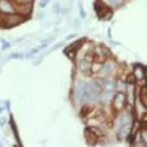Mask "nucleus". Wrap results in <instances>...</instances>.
<instances>
[{
  "mask_svg": "<svg viewBox=\"0 0 147 147\" xmlns=\"http://www.w3.org/2000/svg\"><path fill=\"white\" fill-rule=\"evenodd\" d=\"M102 94V88L97 82H84V100L96 103Z\"/></svg>",
  "mask_w": 147,
  "mask_h": 147,
  "instance_id": "nucleus-1",
  "label": "nucleus"
},
{
  "mask_svg": "<svg viewBox=\"0 0 147 147\" xmlns=\"http://www.w3.org/2000/svg\"><path fill=\"white\" fill-rule=\"evenodd\" d=\"M132 125V119L129 116V113L127 115H122L119 119H118V124H116V132L118 136L121 137V140H124L127 136H128V131Z\"/></svg>",
  "mask_w": 147,
  "mask_h": 147,
  "instance_id": "nucleus-2",
  "label": "nucleus"
},
{
  "mask_svg": "<svg viewBox=\"0 0 147 147\" xmlns=\"http://www.w3.org/2000/svg\"><path fill=\"white\" fill-rule=\"evenodd\" d=\"M125 102H127V96H125L124 91H118V93L113 94V106H115V109H122L124 105H125Z\"/></svg>",
  "mask_w": 147,
  "mask_h": 147,
  "instance_id": "nucleus-3",
  "label": "nucleus"
},
{
  "mask_svg": "<svg viewBox=\"0 0 147 147\" xmlns=\"http://www.w3.org/2000/svg\"><path fill=\"white\" fill-rule=\"evenodd\" d=\"M0 12L5 15H10V13H15V9L9 0H0Z\"/></svg>",
  "mask_w": 147,
  "mask_h": 147,
  "instance_id": "nucleus-4",
  "label": "nucleus"
},
{
  "mask_svg": "<svg viewBox=\"0 0 147 147\" xmlns=\"http://www.w3.org/2000/svg\"><path fill=\"white\" fill-rule=\"evenodd\" d=\"M134 78H137L138 81H144L146 71H144L143 65H136V66H134Z\"/></svg>",
  "mask_w": 147,
  "mask_h": 147,
  "instance_id": "nucleus-5",
  "label": "nucleus"
},
{
  "mask_svg": "<svg viewBox=\"0 0 147 147\" xmlns=\"http://www.w3.org/2000/svg\"><path fill=\"white\" fill-rule=\"evenodd\" d=\"M75 96L80 102H84V82H80L75 88Z\"/></svg>",
  "mask_w": 147,
  "mask_h": 147,
  "instance_id": "nucleus-6",
  "label": "nucleus"
},
{
  "mask_svg": "<svg viewBox=\"0 0 147 147\" xmlns=\"http://www.w3.org/2000/svg\"><path fill=\"white\" fill-rule=\"evenodd\" d=\"M113 63L112 62H106L105 65H103V69H102V75L103 77H107L109 75V74H112L113 72Z\"/></svg>",
  "mask_w": 147,
  "mask_h": 147,
  "instance_id": "nucleus-7",
  "label": "nucleus"
},
{
  "mask_svg": "<svg viewBox=\"0 0 147 147\" xmlns=\"http://www.w3.org/2000/svg\"><path fill=\"white\" fill-rule=\"evenodd\" d=\"M141 96H138L137 99L140 100V103L143 105V107H147V90H146V87H143L141 88V93H140Z\"/></svg>",
  "mask_w": 147,
  "mask_h": 147,
  "instance_id": "nucleus-8",
  "label": "nucleus"
},
{
  "mask_svg": "<svg viewBox=\"0 0 147 147\" xmlns=\"http://www.w3.org/2000/svg\"><path fill=\"white\" fill-rule=\"evenodd\" d=\"M122 2H124V0H109V3H110V5H115V6L122 5Z\"/></svg>",
  "mask_w": 147,
  "mask_h": 147,
  "instance_id": "nucleus-9",
  "label": "nucleus"
},
{
  "mask_svg": "<svg viewBox=\"0 0 147 147\" xmlns=\"http://www.w3.org/2000/svg\"><path fill=\"white\" fill-rule=\"evenodd\" d=\"M49 2H50V0H40V3H38V5H40L41 9H44V7L49 5Z\"/></svg>",
  "mask_w": 147,
  "mask_h": 147,
  "instance_id": "nucleus-10",
  "label": "nucleus"
},
{
  "mask_svg": "<svg viewBox=\"0 0 147 147\" xmlns=\"http://www.w3.org/2000/svg\"><path fill=\"white\" fill-rule=\"evenodd\" d=\"M24 56L22 55H19V53H13V55H10L9 56V59H22Z\"/></svg>",
  "mask_w": 147,
  "mask_h": 147,
  "instance_id": "nucleus-11",
  "label": "nucleus"
},
{
  "mask_svg": "<svg viewBox=\"0 0 147 147\" xmlns=\"http://www.w3.org/2000/svg\"><path fill=\"white\" fill-rule=\"evenodd\" d=\"M9 46H10V44H9L7 41H3V49H7Z\"/></svg>",
  "mask_w": 147,
  "mask_h": 147,
  "instance_id": "nucleus-12",
  "label": "nucleus"
},
{
  "mask_svg": "<svg viewBox=\"0 0 147 147\" xmlns=\"http://www.w3.org/2000/svg\"><path fill=\"white\" fill-rule=\"evenodd\" d=\"M3 125H5V119L0 118V127H3Z\"/></svg>",
  "mask_w": 147,
  "mask_h": 147,
  "instance_id": "nucleus-13",
  "label": "nucleus"
},
{
  "mask_svg": "<svg viewBox=\"0 0 147 147\" xmlns=\"http://www.w3.org/2000/svg\"><path fill=\"white\" fill-rule=\"evenodd\" d=\"M100 69V65H94V68H93V71H99Z\"/></svg>",
  "mask_w": 147,
  "mask_h": 147,
  "instance_id": "nucleus-14",
  "label": "nucleus"
},
{
  "mask_svg": "<svg viewBox=\"0 0 147 147\" xmlns=\"http://www.w3.org/2000/svg\"><path fill=\"white\" fill-rule=\"evenodd\" d=\"M55 12H59V5H55Z\"/></svg>",
  "mask_w": 147,
  "mask_h": 147,
  "instance_id": "nucleus-15",
  "label": "nucleus"
},
{
  "mask_svg": "<svg viewBox=\"0 0 147 147\" xmlns=\"http://www.w3.org/2000/svg\"><path fill=\"white\" fill-rule=\"evenodd\" d=\"M0 146H2V143H0Z\"/></svg>",
  "mask_w": 147,
  "mask_h": 147,
  "instance_id": "nucleus-16",
  "label": "nucleus"
}]
</instances>
